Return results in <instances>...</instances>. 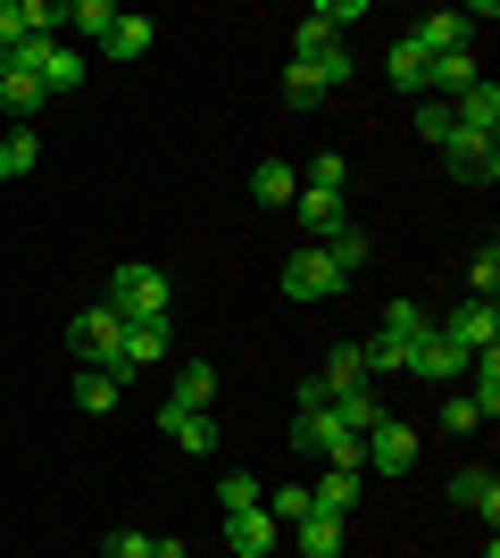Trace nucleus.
I'll return each mask as SVG.
<instances>
[{
  "mask_svg": "<svg viewBox=\"0 0 500 558\" xmlns=\"http://www.w3.org/2000/svg\"><path fill=\"white\" fill-rule=\"evenodd\" d=\"M284 292H292V301H333V292H351V276H342V267L309 242V251L284 258Z\"/></svg>",
  "mask_w": 500,
  "mask_h": 558,
  "instance_id": "obj_4",
  "label": "nucleus"
},
{
  "mask_svg": "<svg viewBox=\"0 0 500 558\" xmlns=\"http://www.w3.org/2000/svg\"><path fill=\"white\" fill-rule=\"evenodd\" d=\"M59 25H84V34H109V25H118V0H59Z\"/></svg>",
  "mask_w": 500,
  "mask_h": 558,
  "instance_id": "obj_26",
  "label": "nucleus"
},
{
  "mask_svg": "<svg viewBox=\"0 0 500 558\" xmlns=\"http://www.w3.org/2000/svg\"><path fill=\"white\" fill-rule=\"evenodd\" d=\"M159 425H167V442L192 450V459L217 442V417H209V409H184V400H159Z\"/></svg>",
  "mask_w": 500,
  "mask_h": 558,
  "instance_id": "obj_13",
  "label": "nucleus"
},
{
  "mask_svg": "<svg viewBox=\"0 0 500 558\" xmlns=\"http://www.w3.org/2000/svg\"><path fill=\"white\" fill-rule=\"evenodd\" d=\"M376 333H392V342H426V333H434V317H426L417 301H392V308H383V326H376Z\"/></svg>",
  "mask_w": 500,
  "mask_h": 558,
  "instance_id": "obj_27",
  "label": "nucleus"
},
{
  "mask_svg": "<svg viewBox=\"0 0 500 558\" xmlns=\"http://www.w3.org/2000/svg\"><path fill=\"white\" fill-rule=\"evenodd\" d=\"M100 50H109L118 68H134V59H143V50H150V17H134V9H118V25L100 34Z\"/></svg>",
  "mask_w": 500,
  "mask_h": 558,
  "instance_id": "obj_18",
  "label": "nucleus"
},
{
  "mask_svg": "<svg viewBox=\"0 0 500 558\" xmlns=\"http://www.w3.org/2000/svg\"><path fill=\"white\" fill-rule=\"evenodd\" d=\"M0 159H9V175H25V167L42 159V134H34V125H9V134H0Z\"/></svg>",
  "mask_w": 500,
  "mask_h": 558,
  "instance_id": "obj_30",
  "label": "nucleus"
},
{
  "mask_svg": "<svg viewBox=\"0 0 500 558\" xmlns=\"http://www.w3.org/2000/svg\"><path fill=\"white\" fill-rule=\"evenodd\" d=\"M358 475H417V425H401L383 409L367 425V442H358Z\"/></svg>",
  "mask_w": 500,
  "mask_h": 558,
  "instance_id": "obj_2",
  "label": "nucleus"
},
{
  "mask_svg": "<svg viewBox=\"0 0 500 558\" xmlns=\"http://www.w3.org/2000/svg\"><path fill=\"white\" fill-rule=\"evenodd\" d=\"M292 542H301V558H342L351 525H342V517H301V525H292Z\"/></svg>",
  "mask_w": 500,
  "mask_h": 558,
  "instance_id": "obj_19",
  "label": "nucleus"
},
{
  "mask_svg": "<svg viewBox=\"0 0 500 558\" xmlns=\"http://www.w3.org/2000/svg\"><path fill=\"white\" fill-rule=\"evenodd\" d=\"M326 100V84H317L309 59H284V109H317Z\"/></svg>",
  "mask_w": 500,
  "mask_h": 558,
  "instance_id": "obj_28",
  "label": "nucleus"
},
{
  "mask_svg": "<svg viewBox=\"0 0 500 558\" xmlns=\"http://www.w3.org/2000/svg\"><path fill=\"white\" fill-rule=\"evenodd\" d=\"M225 550L267 558V550H284V525H276L267 509H242V517H225Z\"/></svg>",
  "mask_w": 500,
  "mask_h": 558,
  "instance_id": "obj_14",
  "label": "nucleus"
},
{
  "mask_svg": "<svg viewBox=\"0 0 500 558\" xmlns=\"http://www.w3.org/2000/svg\"><path fill=\"white\" fill-rule=\"evenodd\" d=\"M118 375H100V367H75V409H84V417H109V409H118Z\"/></svg>",
  "mask_w": 500,
  "mask_h": 558,
  "instance_id": "obj_23",
  "label": "nucleus"
},
{
  "mask_svg": "<svg viewBox=\"0 0 500 558\" xmlns=\"http://www.w3.org/2000/svg\"><path fill=\"white\" fill-rule=\"evenodd\" d=\"M100 558H150V534H134V525H118V534L100 542Z\"/></svg>",
  "mask_w": 500,
  "mask_h": 558,
  "instance_id": "obj_40",
  "label": "nucleus"
},
{
  "mask_svg": "<svg viewBox=\"0 0 500 558\" xmlns=\"http://www.w3.org/2000/svg\"><path fill=\"white\" fill-rule=\"evenodd\" d=\"M476 84V50H442V59H426V93H467Z\"/></svg>",
  "mask_w": 500,
  "mask_h": 558,
  "instance_id": "obj_22",
  "label": "nucleus"
},
{
  "mask_svg": "<svg viewBox=\"0 0 500 558\" xmlns=\"http://www.w3.org/2000/svg\"><path fill=\"white\" fill-rule=\"evenodd\" d=\"M309 68H317V84H326V93H342L358 59H351V43H326V50H317V59H309Z\"/></svg>",
  "mask_w": 500,
  "mask_h": 558,
  "instance_id": "obj_32",
  "label": "nucleus"
},
{
  "mask_svg": "<svg viewBox=\"0 0 500 558\" xmlns=\"http://www.w3.org/2000/svg\"><path fill=\"white\" fill-rule=\"evenodd\" d=\"M451 500H459L467 517H484V525H492V517H500V475H492V466H459V475H451Z\"/></svg>",
  "mask_w": 500,
  "mask_h": 558,
  "instance_id": "obj_15",
  "label": "nucleus"
},
{
  "mask_svg": "<svg viewBox=\"0 0 500 558\" xmlns=\"http://www.w3.org/2000/svg\"><path fill=\"white\" fill-rule=\"evenodd\" d=\"M259 500H267V484H259V475H225V484H217V509H225V517L259 509Z\"/></svg>",
  "mask_w": 500,
  "mask_h": 558,
  "instance_id": "obj_31",
  "label": "nucleus"
},
{
  "mask_svg": "<svg viewBox=\"0 0 500 558\" xmlns=\"http://www.w3.org/2000/svg\"><path fill=\"white\" fill-rule=\"evenodd\" d=\"M118 342H125V317L109 301H93V308H75V326H68V350L84 359V367H100V375H118Z\"/></svg>",
  "mask_w": 500,
  "mask_h": 558,
  "instance_id": "obj_3",
  "label": "nucleus"
},
{
  "mask_svg": "<svg viewBox=\"0 0 500 558\" xmlns=\"http://www.w3.org/2000/svg\"><path fill=\"white\" fill-rule=\"evenodd\" d=\"M292 217H301V233H309V242H333V233L351 226V192H292Z\"/></svg>",
  "mask_w": 500,
  "mask_h": 558,
  "instance_id": "obj_6",
  "label": "nucleus"
},
{
  "mask_svg": "<svg viewBox=\"0 0 500 558\" xmlns=\"http://www.w3.org/2000/svg\"><path fill=\"white\" fill-rule=\"evenodd\" d=\"M309 192H351V159H342V150H317L309 159Z\"/></svg>",
  "mask_w": 500,
  "mask_h": 558,
  "instance_id": "obj_33",
  "label": "nucleus"
},
{
  "mask_svg": "<svg viewBox=\"0 0 500 558\" xmlns=\"http://www.w3.org/2000/svg\"><path fill=\"white\" fill-rule=\"evenodd\" d=\"M401 375H426V384H459V375H467V350H459V342H451V333L434 326V333H426V342L408 350V367H401Z\"/></svg>",
  "mask_w": 500,
  "mask_h": 558,
  "instance_id": "obj_9",
  "label": "nucleus"
},
{
  "mask_svg": "<svg viewBox=\"0 0 500 558\" xmlns=\"http://www.w3.org/2000/svg\"><path fill=\"white\" fill-rule=\"evenodd\" d=\"M467 400H476V417H484V425L500 417V350H484V359H467Z\"/></svg>",
  "mask_w": 500,
  "mask_h": 558,
  "instance_id": "obj_21",
  "label": "nucleus"
},
{
  "mask_svg": "<svg viewBox=\"0 0 500 558\" xmlns=\"http://www.w3.org/2000/svg\"><path fill=\"white\" fill-rule=\"evenodd\" d=\"M467 283H476V301H492V283H500V251L484 242L476 251V267H467Z\"/></svg>",
  "mask_w": 500,
  "mask_h": 558,
  "instance_id": "obj_39",
  "label": "nucleus"
},
{
  "mask_svg": "<svg viewBox=\"0 0 500 558\" xmlns=\"http://www.w3.org/2000/svg\"><path fill=\"white\" fill-rule=\"evenodd\" d=\"M442 333H451L467 359H484V350H500V308L492 301H459L451 317H442Z\"/></svg>",
  "mask_w": 500,
  "mask_h": 558,
  "instance_id": "obj_5",
  "label": "nucleus"
},
{
  "mask_svg": "<svg viewBox=\"0 0 500 558\" xmlns=\"http://www.w3.org/2000/svg\"><path fill=\"white\" fill-rule=\"evenodd\" d=\"M150 558H192V550H184L175 534H159V542H150Z\"/></svg>",
  "mask_w": 500,
  "mask_h": 558,
  "instance_id": "obj_41",
  "label": "nucleus"
},
{
  "mask_svg": "<svg viewBox=\"0 0 500 558\" xmlns=\"http://www.w3.org/2000/svg\"><path fill=\"white\" fill-rule=\"evenodd\" d=\"M467 34H476V25H467V9H434V17L417 25L408 43L426 50V59H442V50H467Z\"/></svg>",
  "mask_w": 500,
  "mask_h": 558,
  "instance_id": "obj_16",
  "label": "nucleus"
},
{
  "mask_svg": "<svg viewBox=\"0 0 500 558\" xmlns=\"http://www.w3.org/2000/svg\"><path fill=\"white\" fill-rule=\"evenodd\" d=\"M0 184H9V159H0Z\"/></svg>",
  "mask_w": 500,
  "mask_h": 558,
  "instance_id": "obj_42",
  "label": "nucleus"
},
{
  "mask_svg": "<svg viewBox=\"0 0 500 558\" xmlns=\"http://www.w3.org/2000/svg\"><path fill=\"white\" fill-rule=\"evenodd\" d=\"M259 509L276 517V525H301V517H309V492H301V484H284V492H267Z\"/></svg>",
  "mask_w": 500,
  "mask_h": 558,
  "instance_id": "obj_37",
  "label": "nucleus"
},
{
  "mask_svg": "<svg viewBox=\"0 0 500 558\" xmlns=\"http://www.w3.org/2000/svg\"><path fill=\"white\" fill-rule=\"evenodd\" d=\"M167 350H175L167 317H150V326H125V342H118V384H125V375H143V367H159Z\"/></svg>",
  "mask_w": 500,
  "mask_h": 558,
  "instance_id": "obj_10",
  "label": "nucleus"
},
{
  "mask_svg": "<svg viewBox=\"0 0 500 558\" xmlns=\"http://www.w3.org/2000/svg\"><path fill=\"white\" fill-rule=\"evenodd\" d=\"M442 159H451L459 184H492V175H500V142L492 134H451V142H442Z\"/></svg>",
  "mask_w": 500,
  "mask_h": 558,
  "instance_id": "obj_8",
  "label": "nucleus"
},
{
  "mask_svg": "<svg viewBox=\"0 0 500 558\" xmlns=\"http://www.w3.org/2000/svg\"><path fill=\"white\" fill-rule=\"evenodd\" d=\"M42 34H59V0H0V50L42 43Z\"/></svg>",
  "mask_w": 500,
  "mask_h": 558,
  "instance_id": "obj_7",
  "label": "nucleus"
},
{
  "mask_svg": "<svg viewBox=\"0 0 500 558\" xmlns=\"http://www.w3.org/2000/svg\"><path fill=\"white\" fill-rule=\"evenodd\" d=\"M317 251H326L333 267H342V276H358V267H367V233H351V226H342L333 242H317Z\"/></svg>",
  "mask_w": 500,
  "mask_h": 558,
  "instance_id": "obj_35",
  "label": "nucleus"
},
{
  "mask_svg": "<svg viewBox=\"0 0 500 558\" xmlns=\"http://www.w3.org/2000/svg\"><path fill=\"white\" fill-rule=\"evenodd\" d=\"M309 17H317V25H326L333 43H342V34H351V25H358V17H367V0H317Z\"/></svg>",
  "mask_w": 500,
  "mask_h": 558,
  "instance_id": "obj_34",
  "label": "nucleus"
},
{
  "mask_svg": "<svg viewBox=\"0 0 500 558\" xmlns=\"http://www.w3.org/2000/svg\"><path fill=\"white\" fill-rule=\"evenodd\" d=\"M358 484H367L358 466H326V475L309 484V517H342V525H351V509H358Z\"/></svg>",
  "mask_w": 500,
  "mask_h": 558,
  "instance_id": "obj_11",
  "label": "nucleus"
},
{
  "mask_svg": "<svg viewBox=\"0 0 500 558\" xmlns=\"http://www.w3.org/2000/svg\"><path fill=\"white\" fill-rule=\"evenodd\" d=\"M383 68H392V84H401V93L426 100V50H417V43H392V59H383Z\"/></svg>",
  "mask_w": 500,
  "mask_h": 558,
  "instance_id": "obj_29",
  "label": "nucleus"
},
{
  "mask_svg": "<svg viewBox=\"0 0 500 558\" xmlns=\"http://www.w3.org/2000/svg\"><path fill=\"white\" fill-rule=\"evenodd\" d=\"M42 84H34V75H25V68H0V109H9V117H17V125H25V117H34V109H42Z\"/></svg>",
  "mask_w": 500,
  "mask_h": 558,
  "instance_id": "obj_24",
  "label": "nucleus"
},
{
  "mask_svg": "<svg viewBox=\"0 0 500 558\" xmlns=\"http://www.w3.org/2000/svg\"><path fill=\"white\" fill-rule=\"evenodd\" d=\"M451 117H459V134H492L500 142V84H492V75H476V84L451 100Z\"/></svg>",
  "mask_w": 500,
  "mask_h": 558,
  "instance_id": "obj_12",
  "label": "nucleus"
},
{
  "mask_svg": "<svg viewBox=\"0 0 500 558\" xmlns=\"http://www.w3.org/2000/svg\"><path fill=\"white\" fill-rule=\"evenodd\" d=\"M417 134H426L434 150H442V142L459 134V117H451V100H417Z\"/></svg>",
  "mask_w": 500,
  "mask_h": 558,
  "instance_id": "obj_36",
  "label": "nucleus"
},
{
  "mask_svg": "<svg viewBox=\"0 0 500 558\" xmlns=\"http://www.w3.org/2000/svg\"><path fill=\"white\" fill-rule=\"evenodd\" d=\"M292 192H301V167L292 159H259L251 167V201H259V209H292Z\"/></svg>",
  "mask_w": 500,
  "mask_h": 558,
  "instance_id": "obj_17",
  "label": "nucleus"
},
{
  "mask_svg": "<svg viewBox=\"0 0 500 558\" xmlns=\"http://www.w3.org/2000/svg\"><path fill=\"white\" fill-rule=\"evenodd\" d=\"M434 425H442V434H476V400H467V392H451V400H442V417H434Z\"/></svg>",
  "mask_w": 500,
  "mask_h": 558,
  "instance_id": "obj_38",
  "label": "nucleus"
},
{
  "mask_svg": "<svg viewBox=\"0 0 500 558\" xmlns=\"http://www.w3.org/2000/svg\"><path fill=\"white\" fill-rule=\"evenodd\" d=\"M167 267H143V258H125L118 276H109V308H118L125 326H150V317H167Z\"/></svg>",
  "mask_w": 500,
  "mask_h": 558,
  "instance_id": "obj_1",
  "label": "nucleus"
},
{
  "mask_svg": "<svg viewBox=\"0 0 500 558\" xmlns=\"http://www.w3.org/2000/svg\"><path fill=\"white\" fill-rule=\"evenodd\" d=\"M317 384H326V400L358 392V384H367V367H358V342H333V350H326V367H317Z\"/></svg>",
  "mask_w": 500,
  "mask_h": 558,
  "instance_id": "obj_20",
  "label": "nucleus"
},
{
  "mask_svg": "<svg viewBox=\"0 0 500 558\" xmlns=\"http://www.w3.org/2000/svg\"><path fill=\"white\" fill-rule=\"evenodd\" d=\"M167 400H184V409H209V400H217V367H209V359H184V367H175V392H167Z\"/></svg>",
  "mask_w": 500,
  "mask_h": 558,
  "instance_id": "obj_25",
  "label": "nucleus"
}]
</instances>
